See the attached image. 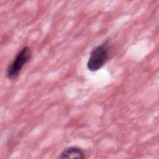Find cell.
<instances>
[{"instance_id": "6da1fadb", "label": "cell", "mask_w": 159, "mask_h": 159, "mask_svg": "<svg viewBox=\"0 0 159 159\" xmlns=\"http://www.w3.org/2000/svg\"><path fill=\"white\" fill-rule=\"evenodd\" d=\"M109 46L107 42H103L94 47L91 52L87 68L91 71L99 70L106 62L109 58Z\"/></svg>"}, {"instance_id": "7a4b0ae2", "label": "cell", "mask_w": 159, "mask_h": 159, "mask_svg": "<svg viewBox=\"0 0 159 159\" xmlns=\"http://www.w3.org/2000/svg\"><path fill=\"white\" fill-rule=\"evenodd\" d=\"M31 58V50L29 47H24L16 55L13 61L9 65L6 70V77L14 79L19 74L24 66Z\"/></svg>"}, {"instance_id": "3957f363", "label": "cell", "mask_w": 159, "mask_h": 159, "mask_svg": "<svg viewBox=\"0 0 159 159\" xmlns=\"http://www.w3.org/2000/svg\"><path fill=\"white\" fill-rule=\"evenodd\" d=\"M84 158V155L83 152L79 148L76 147H70L65 149L61 154L59 155L58 158H78L83 159Z\"/></svg>"}]
</instances>
